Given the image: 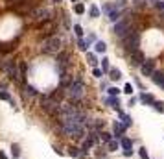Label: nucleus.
Here are the masks:
<instances>
[{
    "label": "nucleus",
    "mask_w": 164,
    "mask_h": 159,
    "mask_svg": "<svg viewBox=\"0 0 164 159\" xmlns=\"http://www.w3.org/2000/svg\"><path fill=\"white\" fill-rule=\"evenodd\" d=\"M124 44H126V48H127L129 52L138 50V44H140V33H138V30H131V32L124 37Z\"/></svg>",
    "instance_id": "nucleus-4"
},
{
    "label": "nucleus",
    "mask_w": 164,
    "mask_h": 159,
    "mask_svg": "<svg viewBox=\"0 0 164 159\" xmlns=\"http://www.w3.org/2000/svg\"><path fill=\"white\" fill-rule=\"evenodd\" d=\"M122 120H124V126H126V128L131 126V119H129L127 115H124V113H122Z\"/></svg>",
    "instance_id": "nucleus-24"
},
{
    "label": "nucleus",
    "mask_w": 164,
    "mask_h": 159,
    "mask_svg": "<svg viewBox=\"0 0 164 159\" xmlns=\"http://www.w3.org/2000/svg\"><path fill=\"white\" fill-rule=\"evenodd\" d=\"M133 28H131V22L129 20H120V22H116L114 24V35H118V37H126L129 32H131Z\"/></svg>",
    "instance_id": "nucleus-5"
},
{
    "label": "nucleus",
    "mask_w": 164,
    "mask_h": 159,
    "mask_svg": "<svg viewBox=\"0 0 164 159\" xmlns=\"http://www.w3.org/2000/svg\"><path fill=\"white\" fill-rule=\"evenodd\" d=\"M124 130H126V126H124V124H120V122H114V131H116V135H120Z\"/></svg>",
    "instance_id": "nucleus-17"
},
{
    "label": "nucleus",
    "mask_w": 164,
    "mask_h": 159,
    "mask_svg": "<svg viewBox=\"0 0 164 159\" xmlns=\"http://www.w3.org/2000/svg\"><path fill=\"white\" fill-rule=\"evenodd\" d=\"M153 81L160 87H164V72H153Z\"/></svg>",
    "instance_id": "nucleus-10"
},
{
    "label": "nucleus",
    "mask_w": 164,
    "mask_h": 159,
    "mask_svg": "<svg viewBox=\"0 0 164 159\" xmlns=\"http://www.w3.org/2000/svg\"><path fill=\"white\" fill-rule=\"evenodd\" d=\"M33 17H35L37 20H48V19H50V11L46 9V8H39V9L33 11Z\"/></svg>",
    "instance_id": "nucleus-7"
},
{
    "label": "nucleus",
    "mask_w": 164,
    "mask_h": 159,
    "mask_svg": "<svg viewBox=\"0 0 164 159\" xmlns=\"http://www.w3.org/2000/svg\"><path fill=\"white\" fill-rule=\"evenodd\" d=\"M85 83H83V80L81 78H76L74 80V83L68 87V96L72 98V100H81L83 98V95H85Z\"/></svg>",
    "instance_id": "nucleus-1"
},
{
    "label": "nucleus",
    "mask_w": 164,
    "mask_h": 159,
    "mask_svg": "<svg viewBox=\"0 0 164 159\" xmlns=\"http://www.w3.org/2000/svg\"><path fill=\"white\" fill-rule=\"evenodd\" d=\"M0 50H4V52H8V50H11V47H9V44H2V47H0Z\"/></svg>",
    "instance_id": "nucleus-36"
},
{
    "label": "nucleus",
    "mask_w": 164,
    "mask_h": 159,
    "mask_svg": "<svg viewBox=\"0 0 164 159\" xmlns=\"http://www.w3.org/2000/svg\"><path fill=\"white\" fill-rule=\"evenodd\" d=\"M140 157H142V159H148V150H146V148H140Z\"/></svg>",
    "instance_id": "nucleus-32"
},
{
    "label": "nucleus",
    "mask_w": 164,
    "mask_h": 159,
    "mask_svg": "<svg viewBox=\"0 0 164 159\" xmlns=\"http://www.w3.org/2000/svg\"><path fill=\"white\" fill-rule=\"evenodd\" d=\"M140 72H142L144 76H151V74H153V61H151V59L146 61L142 67H140Z\"/></svg>",
    "instance_id": "nucleus-9"
},
{
    "label": "nucleus",
    "mask_w": 164,
    "mask_h": 159,
    "mask_svg": "<svg viewBox=\"0 0 164 159\" xmlns=\"http://www.w3.org/2000/svg\"><path fill=\"white\" fill-rule=\"evenodd\" d=\"M153 105H155V109H157V111H164V104H159V102H155Z\"/></svg>",
    "instance_id": "nucleus-34"
},
{
    "label": "nucleus",
    "mask_w": 164,
    "mask_h": 159,
    "mask_svg": "<svg viewBox=\"0 0 164 159\" xmlns=\"http://www.w3.org/2000/svg\"><path fill=\"white\" fill-rule=\"evenodd\" d=\"M68 154L72 155V157H78V155H79V150H78L76 146H70V148H68Z\"/></svg>",
    "instance_id": "nucleus-21"
},
{
    "label": "nucleus",
    "mask_w": 164,
    "mask_h": 159,
    "mask_svg": "<svg viewBox=\"0 0 164 159\" xmlns=\"http://www.w3.org/2000/svg\"><path fill=\"white\" fill-rule=\"evenodd\" d=\"M140 98H142V102H148V104H155V98L151 96V95H142V96H140Z\"/></svg>",
    "instance_id": "nucleus-18"
},
{
    "label": "nucleus",
    "mask_w": 164,
    "mask_h": 159,
    "mask_svg": "<svg viewBox=\"0 0 164 159\" xmlns=\"http://www.w3.org/2000/svg\"><path fill=\"white\" fill-rule=\"evenodd\" d=\"M57 61H59L61 69H63V67H65V65L68 63V54H65V52H63V54H59V56H57Z\"/></svg>",
    "instance_id": "nucleus-13"
},
{
    "label": "nucleus",
    "mask_w": 164,
    "mask_h": 159,
    "mask_svg": "<svg viewBox=\"0 0 164 159\" xmlns=\"http://www.w3.org/2000/svg\"><path fill=\"white\" fill-rule=\"evenodd\" d=\"M54 2H61V0H54Z\"/></svg>",
    "instance_id": "nucleus-39"
},
{
    "label": "nucleus",
    "mask_w": 164,
    "mask_h": 159,
    "mask_svg": "<svg viewBox=\"0 0 164 159\" xmlns=\"http://www.w3.org/2000/svg\"><path fill=\"white\" fill-rule=\"evenodd\" d=\"M0 98H2V100H8V102H11L9 95H8V93H4V91H0Z\"/></svg>",
    "instance_id": "nucleus-28"
},
{
    "label": "nucleus",
    "mask_w": 164,
    "mask_h": 159,
    "mask_svg": "<svg viewBox=\"0 0 164 159\" xmlns=\"http://www.w3.org/2000/svg\"><path fill=\"white\" fill-rule=\"evenodd\" d=\"M2 67H4V71H6L9 76H13V78H15V80H18V81H22L20 69H17V63H15V61H4V63H2Z\"/></svg>",
    "instance_id": "nucleus-6"
},
{
    "label": "nucleus",
    "mask_w": 164,
    "mask_h": 159,
    "mask_svg": "<svg viewBox=\"0 0 164 159\" xmlns=\"http://www.w3.org/2000/svg\"><path fill=\"white\" fill-rule=\"evenodd\" d=\"M100 139H102L103 143H109V141H111V133H105V131H102V133H100Z\"/></svg>",
    "instance_id": "nucleus-19"
},
{
    "label": "nucleus",
    "mask_w": 164,
    "mask_h": 159,
    "mask_svg": "<svg viewBox=\"0 0 164 159\" xmlns=\"http://www.w3.org/2000/svg\"><path fill=\"white\" fill-rule=\"evenodd\" d=\"M76 13H79V15L85 13V6H83V4H78V6H76Z\"/></svg>",
    "instance_id": "nucleus-29"
},
{
    "label": "nucleus",
    "mask_w": 164,
    "mask_h": 159,
    "mask_svg": "<svg viewBox=\"0 0 164 159\" xmlns=\"http://www.w3.org/2000/svg\"><path fill=\"white\" fill-rule=\"evenodd\" d=\"M72 83H74V80H72V76H70V78H68V74H63V80H61V87H66V89H68V87H70V85H72Z\"/></svg>",
    "instance_id": "nucleus-11"
},
{
    "label": "nucleus",
    "mask_w": 164,
    "mask_h": 159,
    "mask_svg": "<svg viewBox=\"0 0 164 159\" xmlns=\"http://www.w3.org/2000/svg\"><path fill=\"white\" fill-rule=\"evenodd\" d=\"M72 2H76V0H72Z\"/></svg>",
    "instance_id": "nucleus-40"
},
{
    "label": "nucleus",
    "mask_w": 164,
    "mask_h": 159,
    "mask_svg": "<svg viewBox=\"0 0 164 159\" xmlns=\"http://www.w3.org/2000/svg\"><path fill=\"white\" fill-rule=\"evenodd\" d=\"M42 52H46V54H57L59 50H61V39L57 37V35H52V37H48L44 43H42Z\"/></svg>",
    "instance_id": "nucleus-3"
},
{
    "label": "nucleus",
    "mask_w": 164,
    "mask_h": 159,
    "mask_svg": "<svg viewBox=\"0 0 164 159\" xmlns=\"http://www.w3.org/2000/svg\"><path fill=\"white\" fill-rule=\"evenodd\" d=\"M109 74H111V76H109L111 80H120V78H122V74H120V71H118V69H111V71H109Z\"/></svg>",
    "instance_id": "nucleus-15"
},
{
    "label": "nucleus",
    "mask_w": 164,
    "mask_h": 159,
    "mask_svg": "<svg viewBox=\"0 0 164 159\" xmlns=\"http://www.w3.org/2000/svg\"><path fill=\"white\" fill-rule=\"evenodd\" d=\"M107 148L112 152V150H116V148H118V143H116V141H109V143H107Z\"/></svg>",
    "instance_id": "nucleus-23"
},
{
    "label": "nucleus",
    "mask_w": 164,
    "mask_h": 159,
    "mask_svg": "<svg viewBox=\"0 0 164 159\" xmlns=\"http://www.w3.org/2000/svg\"><path fill=\"white\" fill-rule=\"evenodd\" d=\"M41 107L48 113V115H59V111H61V104L57 100H54L52 96H42L41 98Z\"/></svg>",
    "instance_id": "nucleus-2"
},
{
    "label": "nucleus",
    "mask_w": 164,
    "mask_h": 159,
    "mask_svg": "<svg viewBox=\"0 0 164 159\" xmlns=\"http://www.w3.org/2000/svg\"><path fill=\"white\" fill-rule=\"evenodd\" d=\"M146 2H148V0H135V6L142 8V6H146Z\"/></svg>",
    "instance_id": "nucleus-30"
},
{
    "label": "nucleus",
    "mask_w": 164,
    "mask_h": 159,
    "mask_svg": "<svg viewBox=\"0 0 164 159\" xmlns=\"http://www.w3.org/2000/svg\"><path fill=\"white\" fill-rule=\"evenodd\" d=\"M124 93H127V95H131V93H133V87H131V83H127V85L124 87Z\"/></svg>",
    "instance_id": "nucleus-31"
},
{
    "label": "nucleus",
    "mask_w": 164,
    "mask_h": 159,
    "mask_svg": "<svg viewBox=\"0 0 164 159\" xmlns=\"http://www.w3.org/2000/svg\"><path fill=\"white\" fill-rule=\"evenodd\" d=\"M24 95L32 98V96H35V95H37V91H35L32 85H24Z\"/></svg>",
    "instance_id": "nucleus-12"
},
{
    "label": "nucleus",
    "mask_w": 164,
    "mask_h": 159,
    "mask_svg": "<svg viewBox=\"0 0 164 159\" xmlns=\"http://www.w3.org/2000/svg\"><path fill=\"white\" fill-rule=\"evenodd\" d=\"M155 6H157V8H159V9H164V0H162V2H160V0H159V2H157V4H155Z\"/></svg>",
    "instance_id": "nucleus-37"
},
{
    "label": "nucleus",
    "mask_w": 164,
    "mask_h": 159,
    "mask_svg": "<svg viewBox=\"0 0 164 159\" xmlns=\"http://www.w3.org/2000/svg\"><path fill=\"white\" fill-rule=\"evenodd\" d=\"M74 30H76V33H78L79 37L83 35V30H81V26H79V24H76V26H74Z\"/></svg>",
    "instance_id": "nucleus-33"
},
{
    "label": "nucleus",
    "mask_w": 164,
    "mask_h": 159,
    "mask_svg": "<svg viewBox=\"0 0 164 159\" xmlns=\"http://www.w3.org/2000/svg\"><path fill=\"white\" fill-rule=\"evenodd\" d=\"M105 48H107V47H105V43H102V41L96 43V52H105Z\"/></svg>",
    "instance_id": "nucleus-20"
},
{
    "label": "nucleus",
    "mask_w": 164,
    "mask_h": 159,
    "mask_svg": "<svg viewBox=\"0 0 164 159\" xmlns=\"http://www.w3.org/2000/svg\"><path fill=\"white\" fill-rule=\"evenodd\" d=\"M118 93H120V89H116V87H111V89H109V95H111V96H116Z\"/></svg>",
    "instance_id": "nucleus-27"
},
{
    "label": "nucleus",
    "mask_w": 164,
    "mask_h": 159,
    "mask_svg": "<svg viewBox=\"0 0 164 159\" xmlns=\"http://www.w3.org/2000/svg\"><path fill=\"white\" fill-rule=\"evenodd\" d=\"M94 76H96V78H102V71H100V69H94Z\"/></svg>",
    "instance_id": "nucleus-38"
},
{
    "label": "nucleus",
    "mask_w": 164,
    "mask_h": 159,
    "mask_svg": "<svg viewBox=\"0 0 164 159\" xmlns=\"http://www.w3.org/2000/svg\"><path fill=\"white\" fill-rule=\"evenodd\" d=\"M131 63H133V65H140V67H142V65H144V54L140 52V50L131 52Z\"/></svg>",
    "instance_id": "nucleus-8"
},
{
    "label": "nucleus",
    "mask_w": 164,
    "mask_h": 159,
    "mask_svg": "<svg viewBox=\"0 0 164 159\" xmlns=\"http://www.w3.org/2000/svg\"><path fill=\"white\" fill-rule=\"evenodd\" d=\"M102 69H103V71H111V67H109V59H107V57L102 59Z\"/></svg>",
    "instance_id": "nucleus-22"
},
{
    "label": "nucleus",
    "mask_w": 164,
    "mask_h": 159,
    "mask_svg": "<svg viewBox=\"0 0 164 159\" xmlns=\"http://www.w3.org/2000/svg\"><path fill=\"white\" fill-rule=\"evenodd\" d=\"M87 57H89V63H90V65H96V57L92 56V54H89Z\"/></svg>",
    "instance_id": "nucleus-35"
},
{
    "label": "nucleus",
    "mask_w": 164,
    "mask_h": 159,
    "mask_svg": "<svg viewBox=\"0 0 164 159\" xmlns=\"http://www.w3.org/2000/svg\"><path fill=\"white\" fill-rule=\"evenodd\" d=\"M109 104H112V107H116V109H118V105H120L118 98H109Z\"/></svg>",
    "instance_id": "nucleus-26"
},
{
    "label": "nucleus",
    "mask_w": 164,
    "mask_h": 159,
    "mask_svg": "<svg viewBox=\"0 0 164 159\" xmlns=\"http://www.w3.org/2000/svg\"><path fill=\"white\" fill-rule=\"evenodd\" d=\"M120 144H122V146H124L126 150H131V146H133V141L126 137V139H122V143H120Z\"/></svg>",
    "instance_id": "nucleus-16"
},
{
    "label": "nucleus",
    "mask_w": 164,
    "mask_h": 159,
    "mask_svg": "<svg viewBox=\"0 0 164 159\" xmlns=\"http://www.w3.org/2000/svg\"><path fill=\"white\" fill-rule=\"evenodd\" d=\"M90 15H92V17H100V9H98L96 6H92V8H90Z\"/></svg>",
    "instance_id": "nucleus-25"
},
{
    "label": "nucleus",
    "mask_w": 164,
    "mask_h": 159,
    "mask_svg": "<svg viewBox=\"0 0 164 159\" xmlns=\"http://www.w3.org/2000/svg\"><path fill=\"white\" fill-rule=\"evenodd\" d=\"M92 143H94V135H90L89 139H85V141H83V150L87 152V150H89V148L92 146Z\"/></svg>",
    "instance_id": "nucleus-14"
}]
</instances>
